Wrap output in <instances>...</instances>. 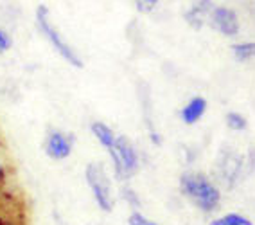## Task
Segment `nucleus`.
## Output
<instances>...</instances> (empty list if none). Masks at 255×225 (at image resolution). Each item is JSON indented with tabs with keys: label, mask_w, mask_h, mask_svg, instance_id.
<instances>
[{
	"label": "nucleus",
	"mask_w": 255,
	"mask_h": 225,
	"mask_svg": "<svg viewBox=\"0 0 255 225\" xmlns=\"http://www.w3.org/2000/svg\"><path fill=\"white\" fill-rule=\"evenodd\" d=\"M119 193H121V198L124 200V204H126L128 207H131V211H140L142 198H140V195L137 193V189L131 188L129 184H124Z\"/></svg>",
	"instance_id": "nucleus-16"
},
{
	"label": "nucleus",
	"mask_w": 255,
	"mask_h": 225,
	"mask_svg": "<svg viewBox=\"0 0 255 225\" xmlns=\"http://www.w3.org/2000/svg\"><path fill=\"white\" fill-rule=\"evenodd\" d=\"M146 225H160V224H156V222H153V220H147Z\"/></svg>",
	"instance_id": "nucleus-21"
},
{
	"label": "nucleus",
	"mask_w": 255,
	"mask_h": 225,
	"mask_svg": "<svg viewBox=\"0 0 255 225\" xmlns=\"http://www.w3.org/2000/svg\"><path fill=\"white\" fill-rule=\"evenodd\" d=\"M214 2L210 0H201V2H192L185 11H183V20L187 22L189 27H192L194 31L203 29V25L209 23V14L214 7Z\"/></svg>",
	"instance_id": "nucleus-10"
},
{
	"label": "nucleus",
	"mask_w": 255,
	"mask_h": 225,
	"mask_svg": "<svg viewBox=\"0 0 255 225\" xmlns=\"http://www.w3.org/2000/svg\"><path fill=\"white\" fill-rule=\"evenodd\" d=\"M9 162H7V155H5L4 148L0 146V204L4 200V197L9 191Z\"/></svg>",
	"instance_id": "nucleus-14"
},
{
	"label": "nucleus",
	"mask_w": 255,
	"mask_h": 225,
	"mask_svg": "<svg viewBox=\"0 0 255 225\" xmlns=\"http://www.w3.org/2000/svg\"><path fill=\"white\" fill-rule=\"evenodd\" d=\"M34 22H36L38 31L43 34L49 45L58 52V56L61 60H65L70 67H76V69H81L83 67V60L81 56L78 54V51L70 45V41H67V38L59 32V29L56 27L54 23L50 22V13L47 5H38L36 13H34Z\"/></svg>",
	"instance_id": "nucleus-4"
},
{
	"label": "nucleus",
	"mask_w": 255,
	"mask_h": 225,
	"mask_svg": "<svg viewBox=\"0 0 255 225\" xmlns=\"http://www.w3.org/2000/svg\"><path fill=\"white\" fill-rule=\"evenodd\" d=\"M11 191V189H9ZM7 191V195H9ZM4 197L0 204V225H27L25 224V207L22 198H7Z\"/></svg>",
	"instance_id": "nucleus-8"
},
{
	"label": "nucleus",
	"mask_w": 255,
	"mask_h": 225,
	"mask_svg": "<svg viewBox=\"0 0 255 225\" xmlns=\"http://www.w3.org/2000/svg\"><path fill=\"white\" fill-rule=\"evenodd\" d=\"M207 225H254V222L246 215H243V213L230 211L221 216H214Z\"/></svg>",
	"instance_id": "nucleus-13"
},
{
	"label": "nucleus",
	"mask_w": 255,
	"mask_h": 225,
	"mask_svg": "<svg viewBox=\"0 0 255 225\" xmlns=\"http://www.w3.org/2000/svg\"><path fill=\"white\" fill-rule=\"evenodd\" d=\"M76 135L70 132H63L59 128H49L43 139V152L50 161L63 162L67 161L74 152Z\"/></svg>",
	"instance_id": "nucleus-6"
},
{
	"label": "nucleus",
	"mask_w": 255,
	"mask_h": 225,
	"mask_svg": "<svg viewBox=\"0 0 255 225\" xmlns=\"http://www.w3.org/2000/svg\"><path fill=\"white\" fill-rule=\"evenodd\" d=\"M14 40L11 36V32L7 29L0 27V54H7L13 49Z\"/></svg>",
	"instance_id": "nucleus-17"
},
{
	"label": "nucleus",
	"mask_w": 255,
	"mask_h": 225,
	"mask_svg": "<svg viewBox=\"0 0 255 225\" xmlns=\"http://www.w3.org/2000/svg\"><path fill=\"white\" fill-rule=\"evenodd\" d=\"M135 9H137V13H140V14H149V13H153V11L156 9L160 5V2L158 0H137L135 2Z\"/></svg>",
	"instance_id": "nucleus-18"
},
{
	"label": "nucleus",
	"mask_w": 255,
	"mask_h": 225,
	"mask_svg": "<svg viewBox=\"0 0 255 225\" xmlns=\"http://www.w3.org/2000/svg\"><path fill=\"white\" fill-rule=\"evenodd\" d=\"M248 161H250V164L255 168V148L252 150V153H250V157H248Z\"/></svg>",
	"instance_id": "nucleus-20"
},
{
	"label": "nucleus",
	"mask_w": 255,
	"mask_h": 225,
	"mask_svg": "<svg viewBox=\"0 0 255 225\" xmlns=\"http://www.w3.org/2000/svg\"><path fill=\"white\" fill-rule=\"evenodd\" d=\"M225 124L232 132H245V130H248V119H246L241 112H236V110H228L225 114Z\"/></svg>",
	"instance_id": "nucleus-15"
},
{
	"label": "nucleus",
	"mask_w": 255,
	"mask_h": 225,
	"mask_svg": "<svg viewBox=\"0 0 255 225\" xmlns=\"http://www.w3.org/2000/svg\"><path fill=\"white\" fill-rule=\"evenodd\" d=\"M85 182L90 189L94 202L103 213H112L115 207L114 180L105 162L92 161L85 168Z\"/></svg>",
	"instance_id": "nucleus-3"
},
{
	"label": "nucleus",
	"mask_w": 255,
	"mask_h": 225,
	"mask_svg": "<svg viewBox=\"0 0 255 225\" xmlns=\"http://www.w3.org/2000/svg\"><path fill=\"white\" fill-rule=\"evenodd\" d=\"M207 25H210L218 34H221L225 38L239 36V32H241L243 27L239 13L234 7H228V5H221V4H216L212 7Z\"/></svg>",
	"instance_id": "nucleus-7"
},
{
	"label": "nucleus",
	"mask_w": 255,
	"mask_h": 225,
	"mask_svg": "<svg viewBox=\"0 0 255 225\" xmlns=\"http://www.w3.org/2000/svg\"><path fill=\"white\" fill-rule=\"evenodd\" d=\"M90 133L94 135V139H96L97 143L105 148L106 152H110V150L114 148L115 141H117V137H119L117 133H115V130L112 128L108 123H105V121H92Z\"/></svg>",
	"instance_id": "nucleus-11"
},
{
	"label": "nucleus",
	"mask_w": 255,
	"mask_h": 225,
	"mask_svg": "<svg viewBox=\"0 0 255 225\" xmlns=\"http://www.w3.org/2000/svg\"><path fill=\"white\" fill-rule=\"evenodd\" d=\"M108 155L112 171H114V179L123 182V184H128L140 171V152H138V148L135 146L131 139L126 137V135H119L114 148L108 152Z\"/></svg>",
	"instance_id": "nucleus-2"
},
{
	"label": "nucleus",
	"mask_w": 255,
	"mask_h": 225,
	"mask_svg": "<svg viewBox=\"0 0 255 225\" xmlns=\"http://www.w3.org/2000/svg\"><path fill=\"white\" fill-rule=\"evenodd\" d=\"M207 110H209V101H207L203 96H192L185 105L180 108L178 112V117L183 124L187 126H192V124H198L203 117H205Z\"/></svg>",
	"instance_id": "nucleus-9"
},
{
	"label": "nucleus",
	"mask_w": 255,
	"mask_h": 225,
	"mask_svg": "<svg viewBox=\"0 0 255 225\" xmlns=\"http://www.w3.org/2000/svg\"><path fill=\"white\" fill-rule=\"evenodd\" d=\"M149 141H151V144H155V146H162V143H164L162 135H160V133L156 132V130L149 132Z\"/></svg>",
	"instance_id": "nucleus-19"
},
{
	"label": "nucleus",
	"mask_w": 255,
	"mask_h": 225,
	"mask_svg": "<svg viewBox=\"0 0 255 225\" xmlns=\"http://www.w3.org/2000/svg\"><path fill=\"white\" fill-rule=\"evenodd\" d=\"M178 191L187 202L205 215L218 213L223 204V191L205 171L187 170L178 177Z\"/></svg>",
	"instance_id": "nucleus-1"
},
{
	"label": "nucleus",
	"mask_w": 255,
	"mask_h": 225,
	"mask_svg": "<svg viewBox=\"0 0 255 225\" xmlns=\"http://www.w3.org/2000/svg\"><path fill=\"white\" fill-rule=\"evenodd\" d=\"M234 60L239 63H250L255 61V40H246V41H236L230 47Z\"/></svg>",
	"instance_id": "nucleus-12"
},
{
	"label": "nucleus",
	"mask_w": 255,
	"mask_h": 225,
	"mask_svg": "<svg viewBox=\"0 0 255 225\" xmlns=\"http://www.w3.org/2000/svg\"><path fill=\"white\" fill-rule=\"evenodd\" d=\"M245 155L234 150V148H221L218 155V161L214 164V173H216V182L221 186H225L227 189L236 188V184L239 182L243 175V168H245Z\"/></svg>",
	"instance_id": "nucleus-5"
}]
</instances>
